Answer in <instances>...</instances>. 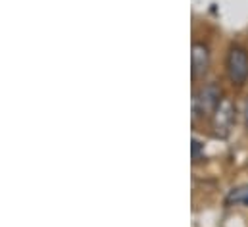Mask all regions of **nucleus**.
Instances as JSON below:
<instances>
[{
    "mask_svg": "<svg viewBox=\"0 0 248 227\" xmlns=\"http://www.w3.org/2000/svg\"><path fill=\"white\" fill-rule=\"evenodd\" d=\"M227 75L233 85H243L248 79V54L245 49L233 47L227 54Z\"/></svg>",
    "mask_w": 248,
    "mask_h": 227,
    "instance_id": "1",
    "label": "nucleus"
},
{
    "mask_svg": "<svg viewBox=\"0 0 248 227\" xmlns=\"http://www.w3.org/2000/svg\"><path fill=\"white\" fill-rule=\"evenodd\" d=\"M219 102H221L219 100V87L212 83V85L202 87L196 93L192 106H194V112L200 114V115H214L216 108L219 106Z\"/></svg>",
    "mask_w": 248,
    "mask_h": 227,
    "instance_id": "2",
    "label": "nucleus"
},
{
    "mask_svg": "<svg viewBox=\"0 0 248 227\" xmlns=\"http://www.w3.org/2000/svg\"><path fill=\"white\" fill-rule=\"evenodd\" d=\"M233 119H235V106H233L231 98H221L219 106L216 108V112L212 115V125H214L216 135L227 137Z\"/></svg>",
    "mask_w": 248,
    "mask_h": 227,
    "instance_id": "3",
    "label": "nucleus"
},
{
    "mask_svg": "<svg viewBox=\"0 0 248 227\" xmlns=\"http://www.w3.org/2000/svg\"><path fill=\"white\" fill-rule=\"evenodd\" d=\"M210 64V52L208 47L202 43H194L192 45V52H190V65H192V75L198 77L208 69Z\"/></svg>",
    "mask_w": 248,
    "mask_h": 227,
    "instance_id": "4",
    "label": "nucleus"
},
{
    "mask_svg": "<svg viewBox=\"0 0 248 227\" xmlns=\"http://www.w3.org/2000/svg\"><path fill=\"white\" fill-rule=\"evenodd\" d=\"M227 204H248V185L233 189L227 196Z\"/></svg>",
    "mask_w": 248,
    "mask_h": 227,
    "instance_id": "5",
    "label": "nucleus"
},
{
    "mask_svg": "<svg viewBox=\"0 0 248 227\" xmlns=\"http://www.w3.org/2000/svg\"><path fill=\"white\" fill-rule=\"evenodd\" d=\"M200 148H204V145H200V143H198V139H192V156H194V158H198Z\"/></svg>",
    "mask_w": 248,
    "mask_h": 227,
    "instance_id": "6",
    "label": "nucleus"
},
{
    "mask_svg": "<svg viewBox=\"0 0 248 227\" xmlns=\"http://www.w3.org/2000/svg\"><path fill=\"white\" fill-rule=\"evenodd\" d=\"M245 121H247V127H248V102L247 106H245Z\"/></svg>",
    "mask_w": 248,
    "mask_h": 227,
    "instance_id": "7",
    "label": "nucleus"
}]
</instances>
